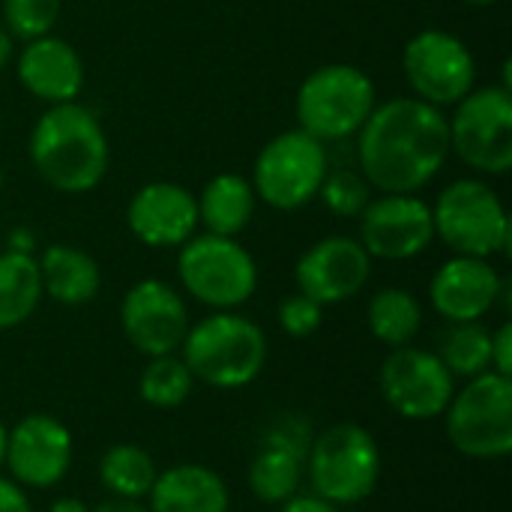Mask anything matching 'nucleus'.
<instances>
[{
	"label": "nucleus",
	"instance_id": "1",
	"mask_svg": "<svg viewBox=\"0 0 512 512\" xmlns=\"http://www.w3.org/2000/svg\"><path fill=\"white\" fill-rule=\"evenodd\" d=\"M357 159L369 186L414 195L435 180L450 156V129L438 105L399 96L375 105L360 126Z\"/></svg>",
	"mask_w": 512,
	"mask_h": 512
},
{
	"label": "nucleus",
	"instance_id": "2",
	"mask_svg": "<svg viewBox=\"0 0 512 512\" xmlns=\"http://www.w3.org/2000/svg\"><path fill=\"white\" fill-rule=\"evenodd\" d=\"M27 150L36 174L66 195L96 189L111 159L99 117L78 102L51 105L33 123Z\"/></svg>",
	"mask_w": 512,
	"mask_h": 512
},
{
	"label": "nucleus",
	"instance_id": "3",
	"mask_svg": "<svg viewBox=\"0 0 512 512\" xmlns=\"http://www.w3.org/2000/svg\"><path fill=\"white\" fill-rule=\"evenodd\" d=\"M183 363L195 381L216 390H237L252 384L267 363L264 330L234 312H216L186 330Z\"/></svg>",
	"mask_w": 512,
	"mask_h": 512
},
{
	"label": "nucleus",
	"instance_id": "4",
	"mask_svg": "<svg viewBox=\"0 0 512 512\" xmlns=\"http://www.w3.org/2000/svg\"><path fill=\"white\" fill-rule=\"evenodd\" d=\"M300 129L318 141L357 135L375 108L372 78L351 63H327L309 72L297 90Z\"/></svg>",
	"mask_w": 512,
	"mask_h": 512
},
{
	"label": "nucleus",
	"instance_id": "5",
	"mask_svg": "<svg viewBox=\"0 0 512 512\" xmlns=\"http://www.w3.org/2000/svg\"><path fill=\"white\" fill-rule=\"evenodd\" d=\"M312 492L330 504L366 501L381 477V450L357 423H339L312 438L306 453Z\"/></svg>",
	"mask_w": 512,
	"mask_h": 512
},
{
	"label": "nucleus",
	"instance_id": "6",
	"mask_svg": "<svg viewBox=\"0 0 512 512\" xmlns=\"http://www.w3.org/2000/svg\"><path fill=\"white\" fill-rule=\"evenodd\" d=\"M435 237L456 255L492 258L510 249V216L498 192L474 177L450 183L432 207Z\"/></svg>",
	"mask_w": 512,
	"mask_h": 512
},
{
	"label": "nucleus",
	"instance_id": "7",
	"mask_svg": "<svg viewBox=\"0 0 512 512\" xmlns=\"http://www.w3.org/2000/svg\"><path fill=\"white\" fill-rule=\"evenodd\" d=\"M177 276L198 303L219 312L243 306L258 288V264L249 249L219 234H192L180 246Z\"/></svg>",
	"mask_w": 512,
	"mask_h": 512
},
{
	"label": "nucleus",
	"instance_id": "8",
	"mask_svg": "<svg viewBox=\"0 0 512 512\" xmlns=\"http://www.w3.org/2000/svg\"><path fill=\"white\" fill-rule=\"evenodd\" d=\"M453 447L471 459H504L512 453V378L483 372L453 393L447 411Z\"/></svg>",
	"mask_w": 512,
	"mask_h": 512
},
{
	"label": "nucleus",
	"instance_id": "9",
	"mask_svg": "<svg viewBox=\"0 0 512 512\" xmlns=\"http://www.w3.org/2000/svg\"><path fill=\"white\" fill-rule=\"evenodd\" d=\"M327 150L324 141L312 138L303 129H288L270 138L252 168L255 198L276 210H300L318 198V189L327 177Z\"/></svg>",
	"mask_w": 512,
	"mask_h": 512
},
{
	"label": "nucleus",
	"instance_id": "10",
	"mask_svg": "<svg viewBox=\"0 0 512 512\" xmlns=\"http://www.w3.org/2000/svg\"><path fill=\"white\" fill-rule=\"evenodd\" d=\"M450 150L480 174L512 168V93L507 84L471 90L447 120Z\"/></svg>",
	"mask_w": 512,
	"mask_h": 512
},
{
	"label": "nucleus",
	"instance_id": "11",
	"mask_svg": "<svg viewBox=\"0 0 512 512\" xmlns=\"http://www.w3.org/2000/svg\"><path fill=\"white\" fill-rule=\"evenodd\" d=\"M402 69L417 93L429 105H456L474 90L477 60L471 48L447 30H420L408 39Z\"/></svg>",
	"mask_w": 512,
	"mask_h": 512
},
{
	"label": "nucleus",
	"instance_id": "12",
	"mask_svg": "<svg viewBox=\"0 0 512 512\" xmlns=\"http://www.w3.org/2000/svg\"><path fill=\"white\" fill-rule=\"evenodd\" d=\"M456 393L450 369L438 354L420 348H393L381 366V396L405 420H435Z\"/></svg>",
	"mask_w": 512,
	"mask_h": 512
},
{
	"label": "nucleus",
	"instance_id": "13",
	"mask_svg": "<svg viewBox=\"0 0 512 512\" xmlns=\"http://www.w3.org/2000/svg\"><path fill=\"white\" fill-rule=\"evenodd\" d=\"M432 240V207L417 195H381L360 213V246L369 258L408 261L423 255Z\"/></svg>",
	"mask_w": 512,
	"mask_h": 512
},
{
	"label": "nucleus",
	"instance_id": "14",
	"mask_svg": "<svg viewBox=\"0 0 512 512\" xmlns=\"http://www.w3.org/2000/svg\"><path fill=\"white\" fill-rule=\"evenodd\" d=\"M120 324L126 339L147 357L174 354L189 330L183 297L159 279H141L120 303Z\"/></svg>",
	"mask_w": 512,
	"mask_h": 512
},
{
	"label": "nucleus",
	"instance_id": "15",
	"mask_svg": "<svg viewBox=\"0 0 512 512\" xmlns=\"http://www.w3.org/2000/svg\"><path fill=\"white\" fill-rule=\"evenodd\" d=\"M294 276L300 294L312 297L318 306H333L357 297L366 288L372 276V258L360 240L333 234L312 243L300 255Z\"/></svg>",
	"mask_w": 512,
	"mask_h": 512
},
{
	"label": "nucleus",
	"instance_id": "16",
	"mask_svg": "<svg viewBox=\"0 0 512 512\" xmlns=\"http://www.w3.org/2000/svg\"><path fill=\"white\" fill-rule=\"evenodd\" d=\"M6 465L15 483L30 489L57 486L72 465V435L51 414L18 420L6 438Z\"/></svg>",
	"mask_w": 512,
	"mask_h": 512
},
{
	"label": "nucleus",
	"instance_id": "17",
	"mask_svg": "<svg viewBox=\"0 0 512 512\" xmlns=\"http://www.w3.org/2000/svg\"><path fill=\"white\" fill-rule=\"evenodd\" d=\"M126 225L144 246L177 249L198 231V201L180 183L153 180L132 195Z\"/></svg>",
	"mask_w": 512,
	"mask_h": 512
},
{
	"label": "nucleus",
	"instance_id": "18",
	"mask_svg": "<svg viewBox=\"0 0 512 512\" xmlns=\"http://www.w3.org/2000/svg\"><path fill=\"white\" fill-rule=\"evenodd\" d=\"M309 444H312V429L306 420L288 417L270 426L249 465V486L258 501L285 504L297 495L306 471Z\"/></svg>",
	"mask_w": 512,
	"mask_h": 512
},
{
	"label": "nucleus",
	"instance_id": "19",
	"mask_svg": "<svg viewBox=\"0 0 512 512\" xmlns=\"http://www.w3.org/2000/svg\"><path fill=\"white\" fill-rule=\"evenodd\" d=\"M507 282L489 264V258L456 255L438 267L429 285V300L441 318L450 324L480 321L504 297Z\"/></svg>",
	"mask_w": 512,
	"mask_h": 512
},
{
	"label": "nucleus",
	"instance_id": "20",
	"mask_svg": "<svg viewBox=\"0 0 512 512\" xmlns=\"http://www.w3.org/2000/svg\"><path fill=\"white\" fill-rule=\"evenodd\" d=\"M15 72L21 87L48 105L75 102L84 87V63L78 51L66 39L51 33L24 42Z\"/></svg>",
	"mask_w": 512,
	"mask_h": 512
},
{
	"label": "nucleus",
	"instance_id": "21",
	"mask_svg": "<svg viewBox=\"0 0 512 512\" xmlns=\"http://www.w3.org/2000/svg\"><path fill=\"white\" fill-rule=\"evenodd\" d=\"M150 512H228L231 495L225 480L204 465H177L156 477Z\"/></svg>",
	"mask_w": 512,
	"mask_h": 512
},
{
	"label": "nucleus",
	"instance_id": "22",
	"mask_svg": "<svg viewBox=\"0 0 512 512\" xmlns=\"http://www.w3.org/2000/svg\"><path fill=\"white\" fill-rule=\"evenodd\" d=\"M36 264H39L42 294H48L63 306H84L99 294L102 285L99 264L75 246L66 243L48 246Z\"/></svg>",
	"mask_w": 512,
	"mask_h": 512
},
{
	"label": "nucleus",
	"instance_id": "23",
	"mask_svg": "<svg viewBox=\"0 0 512 512\" xmlns=\"http://www.w3.org/2000/svg\"><path fill=\"white\" fill-rule=\"evenodd\" d=\"M198 201V225L207 228V234L219 237H237L255 213V189L243 174H216L201 189Z\"/></svg>",
	"mask_w": 512,
	"mask_h": 512
},
{
	"label": "nucleus",
	"instance_id": "24",
	"mask_svg": "<svg viewBox=\"0 0 512 512\" xmlns=\"http://www.w3.org/2000/svg\"><path fill=\"white\" fill-rule=\"evenodd\" d=\"M42 300L39 264L30 252H0V330L24 324Z\"/></svg>",
	"mask_w": 512,
	"mask_h": 512
},
{
	"label": "nucleus",
	"instance_id": "25",
	"mask_svg": "<svg viewBox=\"0 0 512 512\" xmlns=\"http://www.w3.org/2000/svg\"><path fill=\"white\" fill-rule=\"evenodd\" d=\"M423 324V309L417 297L405 288H384L369 300V330L378 342L390 348H405L414 342Z\"/></svg>",
	"mask_w": 512,
	"mask_h": 512
},
{
	"label": "nucleus",
	"instance_id": "26",
	"mask_svg": "<svg viewBox=\"0 0 512 512\" xmlns=\"http://www.w3.org/2000/svg\"><path fill=\"white\" fill-rule=\"evenodd\" d=\"M159 471L147 450L135 444H114L99 462V480L114 498L141 501L150 495Z\"/></svg>",
	"mask_w": 512,
	"mask_h": 512
},
{
	"label": "nucleus",
	"instance_id": "27",
	"mask_svg": "<svg viewBox=\"0 0 512 512\" xmlns=\"http://www.w3.org/2000/svg\"><path fill=\"white\" fill-rule=\"evenodd\" d=\"M441 363L456 378H477L483 372H492V333L480 321H462L453 324L441 339Z\"/></svg>",
	"mask_w": 512,
	"mask_h": 512
},
{
	"label": "nucleus",
	"instance_id": "28",
	"mask_svg": "<svg viewBox=\"0 0 512 512\" xmlns=\"http://www.w3.org/2000/svg\"><path fill=\"white\" fill-rule=\"evenodd\" d=\"M195 387V378L189 372V366L183 363V357L174 354H162V357H150V363L141 372L138 381V393L147 405L153 408H177L189 399Z\"/></svg>",
	"mask_w": 512,
	"mask_h": 512
},
{
	"label": "nucleus",
	"instance_id": "29",
	"mask_svg": "<svg viewBox=\"0 0 512 512\" xmlns=\"http://www.w3.org/2000/svg\"><path fill=\"white\" fill-rule=\"evenodd\" d=\"M60 18V0H3V27L24 42L48 36Z\"/></svg>",
	"mask_w": 512,
	"mask_h": 512
},
{
	"label": "nucleus",
	"instance_id": "30",
	"mask_svg": "<svg viewBox=\"0 0 512 512\" xmlns=\"http://www.w3.org/2000/svg\"><path fill=\"white\" fill-rule=\"evenodd\" d=\"M318 195L324 198V204L336 213V216H360L366 210L369 198V183L363 174L351 171V168H339V171H327Z\"/></svg>",
	"mask_w": 512,
	"mask_h": 512
},
{
	"label": "nucleus",
	"instance_id": "31",
	"mask_svg": "<svg viewBox=\"0 0 512 512\" xmlns=\"http://www.w3.org/2000/svg\"><path fill=\"white\" fill-rule=\"evenodd\" d=\"M321 318H324V306H318L306 294H291L279 303V327L294 339L312 336L321 327Z\"/></svg>",
	"mask_w": 512,
	"mask_h": 512
},
{
	"label": "nucleus",
	"instance_id": "32",
	"mask_svg": "<svg viewBox=\"0 0 512 512\" xmlns=\"http://www.w3.org/2000/svg\"><path fill=\"white\" fill-rule=\"evenodd\" d=\"M492 372L510 378L512 375V324H504L492 333Z\"/></svg>",
	"mask_w": 512,
	"mask_h": 512
},
{
	"label": "nucleus",
	"instance_id": "33",
	"mask_svg": "<svg viewBox=\"0 0 512 512\" xmlns=\"http://www.w3.org/2000/svg\"><path fill=\"white\" fill-rule=\"evenodd\" d=\"M0 512H33L27 492H21V486L6 477H0Z\"/></svg>",
	"mask_w": 512,
	"mask_h": 512
},
{
	"label": "nucleus",
	"instance_id": "34",
	"mask_svg": "<svg viewBox=\"0 0 512 512\" xmlns=\"http://www.w3.org/2000/svg\"><path fill=\"white\" fill-rule=\"evenodd\" d=\"M282 512H339V507L318 495H294L291 501H285Z\"/></svg>",
	"mask_w": 512,
	"mask_h": 512
},
{
	"label": "nucleus",
	"instance_id": "35",
	"mask_svg": "<svg viewBox=\"0 0 512 512\" xmlns=\"http://www.w3.org/2000/svg\"><path fill=\"white\" fill-rule=\"evenodd\" d=\"M90 512H150L147 507H141L138 501H126V498H111V501H102L96 510Z\"/></svg>",
	"mask_w": 512,
	"mask_h": 512
},
{
	"label": "nucleus",
	"instance_id": "36",
	"mask_svg": "<svg viewBox=\"0 0 512 512\" xmlns=\"http://www.w3.org/2000/svg\"><path fill=\"white\" fill-rule=\"evenodd\" d=\"M48 512H90L87 510V504H81L78 498H60V501H54Z\"/></svg>",
	"mask_w": 512,
	"mask_h": 512
},
{
	"label": "nucleus",
	"instance_id": "37",
	"mask_svg": "<svg viewBox=\"0 0 512 512\" xmlns=\"http://www.w3.org/2000/svg\"><path fill=\"white\" fill-rule=\"evenodd\" d=\"M9 57H12V36H9L6 27L0 24V72H3V66L9 63Z\"/></svg>",
	"mask_w": 512,
	"mask_h": 512
},
{
	"label": "nucleus",
	"instance_id": "38",
	"mask_svg": "<svg viewBox=\"0 0 512 512\" xmlns=\"http://www.w3.org/2000/svg\"><path fill=\"white\" fill-rule=\"evenodd\" d=\"M6 438H9V432H6V426L0 423V465H6Z\"/></svg>",
	"mask_w": 512,
	"mask_h": 512
},
{
	"label": "nucleus",
	"instance_id": "39",
	"mask_svg": "<svg viewBox=\"0 0 512 512\" xmlns=\"http://www.w3.org/2000/svg\"><path fill=\"white\" fill-rule=\"evenodd\" d=\"M462 3H471V6H492V3H498V0H462Z\"/></svg>",
	"mask_w": 512,
	"mask_h": 512
},
{
	"label": "nucleus",
	"instance_id": "40",
	"mask_svg": "<svg viewBox=\"0 0 512 512\" xmlns=\"http://www.w3.org/2000/svg\"><path fill=\"white\" fill-rule=\"evenodd\" d=\"M0 186H3V174H0Z\"/></svg>",
	"mask_w": 512,
	"mask_h": 512
}]
</instances>
